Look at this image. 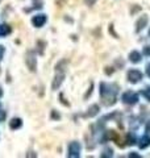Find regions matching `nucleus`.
Wrapping results in <instances>:
<instances>
[{
    "instance_id": "1",
    "label": "nucleus",
    "mask_w": 150,
    "mask_h": 158,
    "mask_svg": "<svg viewBox=\"0 0 150 158\" xmlns=\"http://www.w3.org/2000/svg\"><path fill=\"white\" fill-rule=\"evenodd\" d=\"M116 90H113L111 85L100 83V96L106 106H112L116 102Z\"/></svg>"
},
{
    "instance_id": "2",
    "label": "nucleus",
    "mask_w": 150,
    "mask_h": 158,
    "mask_svg": "<svg viewBox=\"0 0 150 158\" xmlns=\"http://www.w3.org/2000/svg\"><path fill=\"white\" fill-rule=\"evenodd\" d=\"M66 66H67L66 59H63V61L57 63V66H56V77H54L53 83H52V90L53 91L59 90V87L62 86L63 79H65V73H66Z\"/></svg>"
},
{
    "instance_id": "3",
    "label": "nucleus",
    "mask_w": 150,
    "mask_h": 158,
    "mask_svg": "<svg viewBox=\"0 0 150 158\" xmlns=\"http://www.w3.org/2000/svg\"><path fill=\"white\" fill-rule=\"evenodd\" d=\"M25 63H27L28 69L32 73L36 71V69H37V58H36V54H34L33 50H28L27 54H25Z\"/></svg>"
},
{
    "instance_id": "4",
    "label": "nucleus",
    "mask_w": 150,
    "mask_h": 158,
    "mask_svg": "<svg viewBox=\"0 0 150 158\" xmlns=\"http://www.w3.org/2000/svg\"><path fill=\"white\" fill-rule=\"evenodd\" d=\"M121 100L128 106H133V104H137L138 102V95L133 91H125L121 96Z\"/></svg>"
},
{
    "instance_id": "5",
    "label": "nucleus",
    "mask_w": 150,
    "mask_h": 158,
    "mask_svg": "<svg viewBox=\"0 0 150 158\" xmlns=\"http://www.w3.org/2000/svg\"><path fill=\"white\" fill-rule=\"evenodd\" d=\"M81 150H82V146L78 141H73L69 144V157L71 158H78L81 156Z\"/></svg>"
},
{
    "instance_id": "6",
    "label": "nucleus",
    "mask_w": 150,
    "mask_h": 158,
    "mask_svg": "<svg viewBox=\"0 0 150 158\" xmlns=\"http://www.w3.org/2000/svg\"><path fill=\"white\" fill-rule=\"evenodd\" d=\"M141 79H142V73L140 70H129L128 71V81L133 83V85L138 83Z\"/></svg>"
},
{
    "instance_id": "7",
    "label": "nucleus",
    "mask_w": 150,
    "mask_h": 158,
    "mask_svg": "<svg viewBox=\"0 0 150 158\" xmlns=\"http://www.w3.org/2000/svg\"><path fill=\"white\" fill-rule=\"evenodd\" d=\"M46 15H44V13H40V15H36V16H33L32 19V24L36 28H41L44 27L45 24H46Z\"/></svg>"
},
{
    "instance_id": "8",
    "label": "nucleus",
    "mask_w": 150,
    "mask_h": 158,
    "mask_svg": "<svg viewBox=\"0 0 150 158\" xmlns=\"http://www.w3.org/2000/svg\"><path fill=\"white\" fill-rule=\"evenodd\" d=\"M148 23H149V17L146 16V15H144V16H141L138 20H137V23H136V32L140 33L142 31V29L148 25Z\"/></svg>"
},
{
    "instance_id": "9",
    "label": "nucleus",
    "mask_w": 150,
    "mask_h": 158,
    "mask_svg": "<svg viewBox=\"0 0 150 158\" xmlns=\"http://www.w3.org/2000/svg\"><path fill=\"white\" fill-rule=\"evenodd\" d=\"M23 125V121H21V118H19V117H13L11 121H9V128L13 131H16L19 129V128H21Z\"/></svg>"
},
{
    "instance_id": "10",
    "label": "nucleus",
    "mask_w": 150,
    "mask_h": 158,
    "mask_svg": "<svg viewBox=\"0 0 150 158\" xmlns=\"http://www.w3.org/2000/svg\"><path fill=\"white\" fill-rule=\"evenodd\" d=\"M129 61L133 62V63H138L141 61V54H140L137 50L131 52V54H129Z\"/></svg>"
},
{
    "instance_id": "11",
    "label": "nucleus",
    "mask_w": 150,
    "mask_h": 158,
    "mask_svg": "<svg viewBox=\"0 0 150 158\" xmlns=\"http://www.w3.org/2000/svg\"><path fill=\"white\" fill-rule=\"evenodd\" d=\"M150 145V136H144L141 137V140H140V149H146V148Z\"/></svg>"
},
{
    "instance_id": "12",
    "label": "nucleus",
    "mask_w": 150,
    "mask_h": 158,
    "mask_svg": "<svg viewBox=\"0 0 150 158\" xmlns=\"http://www.w3.org/2000/svg\"><path fill=\"white\" fill-rule=\"evenodd\" d=\"M98 113H99V106H98V104H92L91 107L88 108L87 116H90V117H94V116H96Z\"/></svg>"
},
{
    "instance_id": "13",
    "label": "nucleus",
    "mask_w": 150,
    "mask_h": 158,
    "mask_svg": "<svg viewBox=\"0 0 150 158\" xmlns=\"http://www.w3.org/2000/svg\"><path fill=\"white\" fill-rule=\"evenodd\" d=\"M11 27L7 25V24H3L2 27H0V34H3V36H7V34L11 33Z\"/></svg>"
},
{
    "instance_id": "14",
    "label": "nucleus",
    "mask_w": 150,
    "mask_h": 158,
    "mask_svg": "<svg viewBox=\"0 0 150 158\" xmlns=\"http://www.w3.org/2000/svg\"><path fill=\"white\" fill-rule=\"evenodd\" d=\"M127 144L128 145H134V144H136V136L132 135V133H128V136H127Z\"/></svg>"
},
{
    "instance_id": "15",
    "label": "nucleus",
    "mask_w": 150,
    "mask_h": 158,
    "mask_svg": "<svg viewBox=\"0 0 150 158\" xmlns=\"http://www.w3.org/2000/svg\"><path fill=\"white\" fill-rule=\"evenodd\" d=\"M113 156V152L112 149H109V148H107L106 150H104V153H102V157L103 158H109V157H112Z\"/></svg>"
},
{
    "instance_id": "16",
    "label": "nucleus",
    "mask_w": 150,
    "mask_h": 158,
    "mask_svg": "<svg viewBox=\"0 0 150 158\" xmlns=\"http://www.w3.org/2000/svg\"><path fill=\"white\" fill-rule=\"evenodd\" d=\"M37 45H40V54H44V49H45V46H46V44H45L44 41H37Z\"/></svg>"
},
{
    "instance_id": "17",
    "label": "nucleus",
    "mask_w": 150,
    "mask_h": 158,
    "mask_svg": "<svg viewBox=\"0 0 150 158\" xmlns=\"http://www.w3.org/2000/svg\"><path fill=\"white\" fill-rule=\"evenodd\" d=\"M92 88H94V83L91 82V83H90V88H88L87 94H86V95H84V99H88V96H90V95H91V94H92Z\"/></svg>"
},
{
    "instance_id": "18",
    "label": "nucleus",
    "mask_w": 150,
    "mask_h": 158,
    "mask_svg": "<svg viewBox=\"0 0 150 158\" xmlns=\"http://www.w3.org/2000/svg\"><path fill=\"white\" fill-rule=\"evenodd\" d=\"M142 95H144V96L150 102V87H149V88H146V90H144V91H142Z\"/></svg>"
},
{
    "instance_id": "19",
    "label": "nucleus",
    "mask_w": 150,
    "mask_h": 158,
    "mask_svg": "<svg viewBox=\"0 0 150 158\" xmlns=\"http://www.w3.org/2000/svg\"><path fill=\"white\" fill-rule=\"evenodd\" d=\"M144 56L150 57V45H148V46L144 48Z\"/></svg>"
},
{
    "instance_id": "20",
    "label": "nucleus",
    "mask_w": 150,
    "mask_h": 158,
    "mask_svg": "<svg viewBox=\"0 0 150 158\" xmlns=\"http://www.w3.org/2000/svg\"><path fill=\"white\" fill-rule=\"evenodd\" d=\"M84 2H86V4H87V6H90V7H91V6H94V4L96 3V0H84Z\"/></svg>"
},
{
    "instance_id": "21",
    "label": "nucleus",
    "mask_w": 150,
    "mask_h": 158,
    "mask_svg": "<svg viewBox=\"0 0 150 158\" xmlns=\"http://www.w3.org/2000/svg\"><path fill=\"white\" fill-rule=\"evenodd\" d=\"M3 56H4V48H3L2 45H0V61H2Z\"/></svg>"
},
{
    "instance_id": "22",
    "label": "nucleus",
    "mask_w": 150,
    "mask_h": 158,
    "mask_svg": "<svg viewBox=\"0 0 150 158\" xmlns=\"http://www.w3.org/2000/svg\"><path fill=\"white\" fill-rule=\"evenodd\" d=\"M106 73L108 74V75H111V74H113V69L111 70V67H106Z\"/></svg>"
},
{
    "instance_id": "23",
    "label": "nucleus",
    "mask_w": 150,
    "mask_h": 158,
    "mask_svg": "<svg viewBox=\"0 0 150 158\" xmlns=\"http://www.w3.org/2000/svg\"><path fill=\"white\" fill-rule=\"evenodd\" d=\"M145 129H146V132H149V133H150V121H148V123H146V125H145Z\"/></svg>"
},
{
    "instance_id": "24",
    "label": "nucleus",
    "mask_w": 150,
    "mask_h": 158,
    "mask_svg": "<svg viewBox=\"0 0 150 158\" xmlns=\"http://www.w3.org/2000/svg\"><path fill=\"white\" fill-rule=\"evenodd\" d=\"M4 117H6V112L0 111V120H4Z\"/></svg>"
},
{
    "instance_id": "25",
    "label": "nucleus",
    "mask_w": 150,
    "mask_h": 158,
    "mask_svg": "<svg viewBox=\"0 0 150 158\" xmlns=\"http://www.w3.org/2000/svg\"><path fill=\"white\" fill-rule=\"evenodd\" d=\"M129 157H131V158H140V156L138 154H136V153H131V154H129Z\"/></svg>"
},
{
    "instance_id": "26",
    "label": "nucleus",
    "mask_w": 150,
    "mask_h": 158,
    "mask_svg": "<svg viewBox=\"0 0 150 158\" xmlns=\"http://www.w3.org/2000/svg\"><path fill=\"white\" fill-rule=\"evenodd\" d=\"M146 74H148V75L150 77V63H149V65L146 66Z\"/></svg>"
},
{
    "instance_id": "27",
    "label": "nucleus",
    "mask_w": 150,
    "mask_h": 158,
    "mask_svg": "<svg viewBox=\"0 0 150 158\" xmlns=\"http://www.w3.org/2000/svg\"><path fill=\"white\" fill-rule=\"evenodd\" d=\"M53 117H54V118H59L61 116H59V115H57V113H56V111H53Z\"/></svg>"
},
{
    "instance_id": "28",
    "label": "nucleus",
    "mask_w": 150,
    "mask_h": 158,
    "mask_svg": "<svg viewBox=\"0 0 150 158\" xmlns=\"http://www.w3.org/2000/svg\"><path fill=\"white\" fill-rule=\"evenodd\" d=\"M3 96V90H2V87H0V98Z\"/></svg>"
},
{
    "instance_id": "29",
    "label": "nucleus",
    "mask_w": 150,
    "mask_h": 158,
    "mask_svg": "<svg viewBox=\"0 0 150 158\" xmlns=\"http://www.w3.org/2000/svg\"><path fill=\"white\" fill-rule=\"evenodd\" d=\"M149 36H150V31H149Z\"/></svg>"
}]
</instances>
